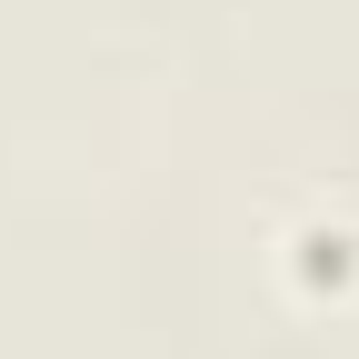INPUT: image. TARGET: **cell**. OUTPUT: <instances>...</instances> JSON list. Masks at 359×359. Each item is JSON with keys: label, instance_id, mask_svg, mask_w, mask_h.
Listing matches in <instances>:
<instances>
[{"label": "cell", "instance_id": "6da1fadb", "mask_svg": "<svg viewBox=\"0 0 359 359\" xmlns=\"http://www.w3.org/2000/svg\"><path fill=\"white\" fill-rule=\"evenodd\" d=\"M280 269H290V290L309 309H349L359 299V230L349 219H299L290 250H280Z\"/></svg>", "mask_w": 359, "mask_h": 359}]
</instances>
